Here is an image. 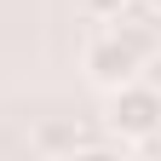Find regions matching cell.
Segmentation results:
<instances>
[{"label":"cell","mask_w":161,"mask_h":161,"mask_svg":"<svg viewBox=\"0 0 161 161\" xmlns=\"http://www.w3.org/2000/svg\"><path fill=\"white\" fill-rule=\"evenodd\" d=\"M132 150H138V155H155V161H161V127H155V132H144V138H138Z\"/></svg>","instance_id":"cell-5"},{"label":"cell","mask_w":161,"mask_h":161,"mask_svg":"<svg viewBox=\"0 0 161 161\" xmlns=\"http://www.w3.org/2000/svg\"><path fill=\"white\" fill-rule=\"evenodd\" d=\"M144 6H150V12H155V17H161V0H144Z\"/></svg>","instance_id":"cell-7"},{"label":"cell","mask_w":161,"mask_h":161,"mask_svg":"<svg viewBox=\"0 0 161 161\" xmlns=\"http://www.w3.org/2000/svg\"><path fill=\"white\" fill-rule=\"evenodd\" d=\"M138 75H144L150 86H161V52H155V58H144V69H138Z\"/></svg>","instance_id":"cell-6"},{"label":"cell","mask_w":161,"mask_h":161,"mask_svg":"<svg viewBox=\"0 0 161 161\" xmlns=\"http://www.w3.org/2000/svg\"><path fill=\"white\" fill-rule=\"evenodd\" d=\"M80 69H86V80H92V86H104V92H109V86H121V80H132L144 64H138V52H132L115 29H104V35H92V40H86Z\"/></svg>","instance_id":"cell-2"},{"label":"cell","mask_w":161,"mask_h":161,"mask_svg":"<svg viewBox=\"0 0 161 161\" xmlns=\"http://www.w3.org/2000/svg\"><path fill=\"white\" fill-rule=\"evenodd\" d=\"M80 6H86V17H98V23H109V17H121L132 6V0H80Z\"/></svg>","instance_id":"cell-4"},{"label":"cell","mask_w":161,"mask_h":161,"mask_svg":"<svg viewBox=\"0 0 161 161\" xmlns=\"http://www.w3.org/2000/svg\"><path fill=\"white\" fill-rule=\"evenodd\" d=\"M104 127L121 138V144H138L144 132L161 127V86H150L144 75L109 86V109H104Z\"/></svg>","instance_id":"cell-1"},{"label":"cell","mask_w":161,"mask_h":161,"mask_svg":"<svg viewBox=\"0 0 161 161\" xmlns=\"http://www.w3.org/2000/svg\"><path fill=\"white\" fill-rule=\"evenodd\" d=\"M35 155H75V150H98L86 132L75 127V121H46V127H35Z\"/></svg>","instance_id":"cell-3"}]
</instances>
